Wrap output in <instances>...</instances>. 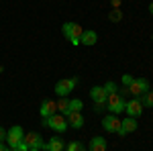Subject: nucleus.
<instances>
[{"label": "nucleus", "instance_id": "nucleus-1", "mask_svg": "<svg viewBox=\"0 0 153 151\" xmlns=\"http://www.w3.org/2000/svg\"><path fill=\"white\" fill-rule=\"evenodd\" d=\"M90 98L94 102V112H102L106 110V100H108V92L104 90V86H94L90 90Z\"/></svg>", "mask_w": 153, "mask_h": 151}, {"label": "nucleus", "instance_id": "nucleus-2", "mask_svg": "<svg viewBox=\"0 0 153 151\" xmlns=\"http://www.w3.org/2000/svg\"><path fill=\"white\" fill-rule=\"evenodd\" d=\"M43 127L53 129L55 133H65L70 125H68V118H65L63 115L55 112V115H51V116H47V118H43Z\"/></svg>", "mask_w": 153, "mask_h": 151}, {"label": "nucleus", "instance_id": "nucleus-3", "mask_svg": "<svg viewBox=\"0 0 153 151\" xmlns=\"http://www.w3.org/2000/svg\"><path fill=\"white\" fill-rule=\"evenodd\" d=\"M61 33L70 39V43H71L74 47L82 45V43H80V37H82L84 29H82L78 23H63V27H61Z\"/></svg>", "mask_w": 153, "mask_h": 151}, {"label": "nucleus", "instance_id": "nucleus-4", "mask_svg": "<svg viewBox=\"0 0 153 151\" xmlns=\"http://www.w3.org/2000/svg\"><path fill=\"white\" fill-rule=\"evenodd\" d=\"M76 86H78V78H63V80H59L55 84V94L59 98H68L74 92Z\"/></svg>", "mask_w": 153, "mask_h": 151}, {"label": "nucleus", "instance_id": "nucleus-5", "mask_svg": "<svg viewBox=\"0 0 153 151\" xmlns=\"http://www.w3.org/2000/svg\"><path fill=\"white\" fill-rule=\"evenodd\" d=\"M125 98L120 96L118 92L114 94H108V100H106V110H110V115H120L125 112Z\"/></svg>", "mask_w": 153, "mask_h": 151}, {"label": "nucleus", "instance_id": "nucleus-6", "mask_svg": "<svg viewBox=\"0 0 153 151\" xmlns=\"http://www.w3.org/2000/svg\"><path fill=\"white\" fill-rule=\"evenodd\" d=\"M25 139V129L21 125H14L6 131V145L10 147V149H16L19 147V143Z\"/></svg>", "mask_w": 153, "mask_h": 151}, {"label": "nucleus", "instance_id": "nucleus-7", "mask_svg": "<svg viewBox=\"0 0 153 151\" xmlns=\"http://www.w3.org/2000/svg\"><path fill=\"white\" fill-rule=\"evenodd\" d=\"M143 108H145V106L141 104V100H139L137 96H133L131 100L125 102V112H127V116H131V118H139V116L143 115Z\"/></svg>", "mask_w": 153, "mask_h": 151}, {"label": "nucleus", "instance_id": "nucleus-8", "mask_svg": "<svg viewBox=\"0 0 153 151\" xmlns=\"http://www.w3.org/2000/svg\"><path fill=\"white\" fill-rule=\"evenodd\" d=\"M149 88H151V84L147 82V78H135L133 84L129 86V92H131V96H141V94H145Z\"/></svg>", "mask_w": 153, "mask_h": 151}, {"label": "nucleus", "instance_id": "nucleus-9", "mask_svg": "<svg viewBox=\"0 0 153 151\" xmlns=\"http://www.w3.org/2000/svg\"><path fill=\"white\" fill-rule=\"evenodd\" d=\"M102 129L106 133H120V121L117 118V115H108L102 118Z\"/></svg>", "mask_w": 153, "mask_h": 151}, {"label": "nucleus", "instance_id": "nucleus-10", "mask_svg": "<svg viewBox=\"0 0 153 151\" xmlns=\"http://www.w3.org/2000/svg\"><path fill=\"white\" fill-rule=\"evenodd\" d=\"M139 127V123H137V118H131L127 116L125 121H120V133H118V137H125V135H129V133H135Z\"/></svg>", "mask_w": 153, "mask_h": 151}, {"label": "nucleus", "instance_id": "nucleus-11", "mask_svg": "<svg viewBox=\"0 0 153 151\" xmlns=\"http://www.w3.org/2000/svg\"><path fill=\"white\" fill-rule=\"evenodd\" d=\"M57 112V102H53V100H43L41 106H39V115L41 118H47V116L55 115Z\"/></svg>", "mask_w": 153, "mask_h": 151}, {"label": "nucleus", "instance_id": "nucleus-12", "mask_svg": "<svg viewBox=\"0 0 153 151\" xmlns=\"http://www.w3.org/2000/svg\"><path fill=\"white\" fill-rule=\"evenodd\" d=\"M80 43H82V45H86V47L96 45V43H98V33H96L94 29H84L82 37H80Z\"/></svg>", "mask_w": 153, "mask_h": 151}, {"label": "nucleus", "instance_id": "nucleus-13", "mask_svg": "<svg viewBox=\"0 0 153 151\" xmlns=\"http://www.w3.org/2000/svg\"><path fill=\"white\" fill-rule=\"evenodd\" d=\"M23 141H27L29 143V147H37V149H43L45 147V141H43V137L39 135V133H25V139Z\"/></svg>", "mask_w": 153, "mask_h": 151}, {"label": "nucleus", "instance_id": "nucleus-14", "mask_svg": "<svg viewBox=\"0 0 153 151\" xmlns=\"http://www.w3.org/2000/svg\"><path fill=\"white\" fill-rule=\"evenodd\" d=\"M43 149L47 151H65V141L61 139L59 135H55V137H51L49 141H45V147Z\"/></svg>", "mask_w": 153, "mask_h": 151}, {"label": "nucleus", "instance_id": "nucleus-15", "mask_svg": "<svg viewBox=\"0 0 153 151\" xmlns=\"http://www.w3.org/2000/svg\"><path fill=\"white\" fill-rule=\"evenodd\" d=\"M65 118H68V125L74 127V129H82L84 127V115H82V110L71 112V115H68Z\"/></svg>", "mask_w": 153, "mask_h": 151}, {"label": "nucleus", "instance_id": "nucleus-16", "mask_svg": "<svg viewBox=\"0 0 153 151\" xmlns=\"http://www.w3.org/2000/svg\"><path fill=\"white\" fill-rule=\"evenodd\" d=\"M106 145L108 143H106L104 137H94L88 145V151H106Z\"/></svg>", "mask_w": 153, "mask_h": 151}, {"label": "nucleus", "instance_id": "nucleus-17", "mask_svg": "<svg viewBox=\"0 0 153 151\" xmlns=\"http://www.w3.org/2000/svg\"><path fill=\"white\" fill-rule=\"evenodd\" d=\"M139 100H141L143 106H147V108H153V88H149L145 94H141V96H137Z\"/></svg>", "mask_w": 153, "mask_h": 151}, {"label": "nucleus", "instance_id": "nucleus-18", "mask_svg": "<svg viewBox=\"0 0 153 151\" xmlns=\"http://www.w3.org/2000/svg\"><path fill=\"white\" fill-rule=\"evenodd\" d=\"M84 108V102L80 100V98H74V100H70V106H68V112H65V116L71 115V112H78V110H82Z\"/></svg>", "mask_w": 153, "mask_h": 151}, {"label": "nucleus", "instance_id": "nucleus-19", "mask_svg": "<svg viewBox=\"0 0 153 151\" xmlns=\"http://www.w3.org/2000/svg\"><path fill=\"white\" fill-rule=\"evenodd\" d=\"M68 106H70V100H68V98H59V102H57V112L65 116V112H68Z\"/></svg>", "mask_w": 153, "mask_h": 151}, {"label": "nucleus", "instance_id": "nucleus-20", "mask_svg": "<svg viewBox=\"0 0 153 151\" xmlns=\"http://www.w3.org/2000/svg\"><path fill=\"white\" fill-rule=\"evenodd\" d=\"M65 151H86V147H84L80 141H70L68 147H65Z\"/></svg>", "mask_w": 153, "mask_h": 151}, {"label": "nucleus", "instance_id": "nucleus-21", "mask_svg": "<svg viewBox=\"0 0 153 151\" xmlns=\"http://www.w3.org/2000/svg\"><path fill=\"white\" fill-rule=\"evenodd\" d=\"M108 19H110V21H120V19H123V10H120V8H112L110 14H108Z\"/></svg>", "mask_w": 153, "mask_h": 151}, {"label": "nucleus", "instance_id": "nucleus-22", "mask_svg": "<svg viewBox=\"0 0 153 151\" xmlns=\"http://www.w3.org/2000/svg\"><path fill=\"white\" fill-rule=\"evenodd\" d=\"M104 90H106L108 94H114V92H118V86H117L112 80H110V82H106V84H104Z\"/></svg>", "mask_w": 153, "mask_h": 151}, {"label": "nucleus", "instance_id": "nucleus-23", "mask_svg": "<svg viewBox=\"0 0 153 151\" xmlns=\"http://www.w3.org/2000/svg\"><path fill=\"white\" fill-rule=\"evenodd\" d=\"M133 80H135V78H133L131 74H125V76H123V86H127V88H129L131 84H133Z\"/></svg>", "mask_w": 153, "mask_h": 151}, {"label": "nucleus", "instance_id": "nucleus-24", "mask_svg": "<svg viewBox=\"0 0 153 151\" xmlns=\"http://www.w3.org/2000/svg\"><path fill=\"white\" fill-rule=\"evenodd\" d=\"M0 143H6V131L0 127Z\"/></svg>", "mask_w": 153, "mask_h": 151}, {"label": "nucleus", "instance_id": "nucleus-25", "mask_svg": "<svg viewBox=\"0 0 153 151\" xmlns=\"http://www.w3.org/2000/svg\"><path fill=\"white\" fill-rule=\"evenodd\" d=\"M118 94H120V96H123V98H127V96H129V88H127V86H125V88H123V90H120V92H118Z\"/></svg>", "mask_w": 153, "mask_h": 151}, {"label": "nucleus", "instance_id": "nucleus-26", "mask_svg": "<svg viewBox=\"0 0 153 151\" xmlns=\"http://www.w3.org/2000/svg\"><path fill=\"white\" fill-rule=\"evenodd\" d=\"M110 4H112V8H120V0H110Z\"/></svg>", "mask_w": 153, "mask_h": 151}, {"label": "nucleus", "instance_id": "nucleus-27", "mask_svg": "<svg viewBox=\"0 0 153 151\" xmlns=\"http://www.w3.org/2000/svg\"><path fill=\"white\" fill-rule=\"evenodd\" d=\"M0 151H6V145L4 143H0Z\"/></svg>", "mask_w": 153, "mask_h": 151}, {"label": "nucleus", "instance_id": "nucleus-28", "mask_svg": "<svg viewBox=\"0 0 153 151\" xmlns=\"http://www.w3.org/2000/svg\"><path fill=\"white\" fill-rule=\"evenodd\" d=\"M149 12H151V16H153V2L149 4Z\"/></svg>", "mask_w": 153, "mask_h": 151}, {"label": "nucleus", "instance_id": "nucleus-29", "mask_svg": "<svg viewBox=\"0 0 153 151\" xmlns=\"http://www.w3.org/2000/svg\"><path fill=\"white\" fill-rule=\"evenodd\" d=\"M29 151H41V149H37V147H31V149H29Z\"/></svg>", "mask_w": 153, "mask_h": 151}, {"label": "nucleus", "instance_id": "nucleus-30", "mask_svg": "<svg viewBox=\"0 0 153 151\" xmlns=\"http://www.w3.org/2000/svg\"><path fill=\"white\" fill-rule=\"evenodd\" d=\"M151 43H153V35H151Z\"/></svg>", "mask_w": 153, "mask_h": 151}, {"label": "nucleus", "instance_id": "nucleus-31", "mask_svg": "<svg viewBox=\"0 0 153 151\" xmlns=\"http://www.w3.org/2000/svg\"><path fill=\"white\" fill-rule=\"evenodd\" d=\"M41 151H47V149H41Z\"/></svg>", "mask_w": 153, "mask_h": 151}, {"label": "nucleus", "instance_id": "nucleus-32", "mask_svg": "<svg viewBox=\"0 0 153 151\" xmlns=\"http://www.w3.org/2000/svg\"><path fill=\"white\" fill-rule=\"evenodd\" d=\"M151 110H153V108H151Z\"/></svg>", "mask_w": 153, "mask_h": 151}]
</instances>
